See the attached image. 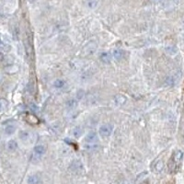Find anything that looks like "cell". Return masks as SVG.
I'll return each mask as SVG.
<instances>
[{
	"instance_id": "obj_1",
	"label": "cell",
	"mask_w": 184,
	"mask_h": 184,
	"mask_svg": "<svg viewBox=\"0 0 184 184\" xmlns=\"http://www.w3.org/2000/svg\"><path fill=\"white\" fill-rule=\"evenodd\" d=\"M182 158H183V153L181 150H176L173 153L172 156L170 158L169 161V169L170 173H176L178 171L182 163Z\"/></svg>"
},
{
	"instance_id": "obj_2",
	"label": "cell",
	"mask_w": 184,
	"mask_h": 184,
	"mask_svg": "<svg viewBox=\"0 0 184 184\" xmlns=\"http://www.w3.org/2000/svg\"><path fill=\"white\" fill-rule=\"evenodd\" d=\"M98 142H99L98 134L95 132H89L85 137V147L88 150L94 149L98 145Z\"/></svg>"
},
{
	"instance_id": "obj_3",
	"label": "cell",
	"mask_w": 184,
	"mask_h": 184,
	"mask_svg": "<svg viewBox=\"0 0 184 184\" xmlns=\"http://www.w3.org/2000/svg\"><path fill=\"white\" fill-rule=\"evenodd\" d=\"M46 152V148L44 145H36V147H34V150H33V156H32V160H33L34 162L36 161H39L42 156L45 154Z\"/></svg>"
},
{
	"instance_id": "obj_4",
	"label": "cell",
	"mask_w": 184,
	"mask_h": 184,
	"mask_svg": "<svg viewBox=\"0 0 184 184\" xmlns=\"http://www.w3.org/2000/svg\"><path fill=\"white\" fill-rule=\"evenodd\" d=\"M113 131V125L111 123H105L103 125H101L99 130V134L102 137H108L110 136Z\"/></svg>"
},
{
	"instance_id": "obj_5",
	"label": "cell",
	"mask_w": 184,
	"mask_h": 184,
	"mask_svg": "<svg viewBox=\"0 0 184 184\" xmlns=\"http://www.w3.org/2000/svg\"><path fill=\"white\" fill-rule=\"evenodd\" d=\"M96 50V43L95 42H90L89 44H86L84 48V52L86 53L85 55H92Z\"/></svg>"
},
{
	"instance_id": "obj_6",
	"label": "cell",
	"mask_w": 184,
	"mask_h": 184,
	"mask_svg": "<svg viewBox=\"0 0 184 184\" xmlns=\"http://www.w3.org/2000/svg\"><path fill=\"white\" fill-rule=\"evenodd\" d=\"M100 59L101 62H103L105 64H109L111 63V55L110 53H101L100 55Z\"/></svg>"
},
{
	"instance_id": "obj_7",
	"label": "cell",
	"mask_w": 184,
	"mask_h": 184,
	"mask_svg": "<svg viewBox=\"0 0 184 184\" xmlns=\"http://www.w3.org/2000/svg\"><path fill=\"white\" fill-rule=\"evenodd\" d=\"M114 101L117 105H123L126 102V98L123 95L118 94L114 97Z\"/></svg>"
},
{
	"instance_id": "obj_8",
	"label": "cell",
	"mask_w": 184,
	"mask_h": 184,
	"mask_svg": "<svg viewBox=\"0 0 184 184\" xmlns=\"http://www.w3.org/2000/svg\"><path fill=\"white\" fill-rule=\"evenodd\" d=\"M26 121L31 123V124H36L39 122V120H38V118L36 116H34L33 114H30V113H28V114H26Z\"/></svg>"
},
{
	"instance_id": "obj_9",
	"label": "cell",
	"mask_w": 184,
	"mask_h": 184,
	"mask_svg": "<svg viewBox=\"0 0 184 184\" xmlns=\"http://www.w3.org/2000/svg\"><path fill=\"white\" fill-rule=\"evenodd\" d=\"M112 55H113V57H114L117 61H120V60H122V59L124 53H123V51L122 50L116 49V50L113 51Z\"/></svg>"
},
{
	"instance_id": "obj_10",
	"label": "cell",
	"mask_w": 184,
	"mask_h": 184,
	"mask_svg": "<svg viewBox=\"0 0 184 184\" xmlns=\"http://www.w3.org/2000/svg\"><path fill=\"white\" fill-rule=\"evenodd\" d=\"M40 177L34 174V175H31L28 178V183L29 184H39L40 183Z\"/></svg>"
},
{
	"instance_id": "obj_11",
	"label": "cell",
	"mask_w": 184,
	"mask_h": 184,
	"mask_svg": "<svg viewBox=\"0 0 184 184\" xmlns=\"http://www.w3.org/2000/svg\"><path fill=\"white\" fill-rule=\"evenodd\" d=\"M16 132V125L14 124H8V125L5 127V133L8 135H11Z\"/></svg>"
},
{
	"instance_id": "obj_12",
	"label": "cell",
	"mask_w": 184,
	"mask_h": 184,
	"mask_svg": "<svg viewBox=\"0 0 184 184\" xmlns=\"http://www.w3.org/2000/svg\"><path fill=\"white\" fill-rule=\"evenodd\" d=\"M53 86H55V89H60L62 88H64V86L66 85V81L63 80V79H60V78H58L56 80L53 81Z\"/></svg>"
},
{
	"instance_id": "obj_13",
	"label": "cell",
	"mask_w": 184,
	"mask_h": 184,
	"mask_svg": "<svg viewBox=\"0 0 184 184\" xmlns=\"http://www.w3.org/2000/svg\"><path fill=\"white\" fill-rule=\"evenodd\" d=\"M30 134L29 132H27V131H21L19 133V138L22 140L23 142H27L28 140L30 138Z\"/></svg>"
},
{
	"instance_id": "obj_14",
	"label": "cell",
	"mask_w": 184,
	"mask_h": 184,
	"mask_svg": "<svg viewBox=\"0 0 184 184\" xmlns=\"http://www.w3.org/2000/svg\"><path fill=\"white\" fill-rule=\"evenodd\" d=\"M82 134H83V130H82V128L79 127V126L74 128L73 131H72V134L74 135V136H75V138L80 137L81 135H82Z\"/></svg>"
},
{
	"instance_id": "obj_15",
	"label": "cell",
	"mask_w": 184,
	"mask_h": 184,
	"mask_svg": "<svg viewBox=\"0 0 184 184\" xmlns=\"http://www.w3.org/2000/svg\"><path fill=\"white\" fill-rule=\"evenodd\" d=\"M17 147H18V144H17V142L15 141V140H10V141H8V150L14 151V150L17 149Z\"/></svg>"
},
{
	"instance_id": "obj_16",
	"label": "cell",
	"mask_w": 184,
	"mask_h": 184,
	"mask_svg": "<svg viewBox=\"0 0 184 184\" xmlns=\"http://www.w3.org/2000/svg\"><path fill=\"white\" fill-rule=\"evenodd\" d=\"M8 101L5 99H0V113L5 111L8 108Z\"/></svg>"
},
{
	"instance_id": "obj_17",
	"label": "cell",
	"mask_w": 184,
	"mask_h": 184,
	"mask_svg": "<svg viewBox=\"0 0 184 184\" xmlns=\"http://www.w3.org/2000/svg\"><path fill=\"white\" fill-rule=\"evenodd\" d=\"M166 52L169 53V55H176V53H177L178 49L174 46H169V47L166 48Z\"/></svg>"
},
{
	"instance_id": "obj_18",
	"label": "cell",
	"mask_w": 184,
	"mask_h": 184,
	"mask_svg": "<svg viewBox=\"0 0 184 184\" xmlns=\"http://www.w3.org/2000/svg\"><path fill=\"white\" fill-rule=\"evenodd\" d=\"M77 101L75 100H69L66 102V106L69 109H74V108L77 107Z\"/></svg>"
},
{
	"instance_id": "obj_19",
	"label": "cell",
	"mask_w": 184,
	"mask_h": 184,
	"mask_svg": "<svg viewBox=\"0 0 184 184\" xmlns=\"http://www.w3.org/2000/svg\"><path fill=\"white\" fill-rule=\"evenodd\" d=\"M163 167H164L163 162H162L161 160L158 161V163L156 164V172H160L162 169H163Z\"/></svg>"
},
{
	"instance_id": "obj_20",
	"label": "cell",
	"mask_w": 184,
	"mask_h": 184,
	"mask_svg": "<svg viewBox=\"0 0 184 184\" xmlns=\"http://www.w3.org/2000/svg\"><path fill=\"white\" fill-rule=\"evenodd\" d=\"M84 96H85V92H84V90H82V89L77 90V100L83 99Z\"/></svg>"
},
{
	"instance_id": "obj_21",
	"label": "cell",
	"mask_w": 184,
	"mask_h": 184,
	"mask_svg": "<svg viewBox=\"0 0 184 184\" xmlns=\"http://www.w3.org/2000/svg\"><path fill=\"white\" fill-rule=\"evenodd\" d=\"M3 58H4V55H3L2 53H0V61H2Z\"/></svg>"
},
{
	"instance_id": "obj_22",
	"label": "cell",
	"mask_w": 184,
	"mask_h": 184,
	"mask_svg": "<svg viewBox=\"0 0 184 184\" xmlns=\"http://www.w3.org/2000/svg\"><path fill=\"white\" fill-rule=\"evenodd\" d=\"M29 1H30V2H33V1H34V0H29Z\"/></svg>"
}]
</instances>
